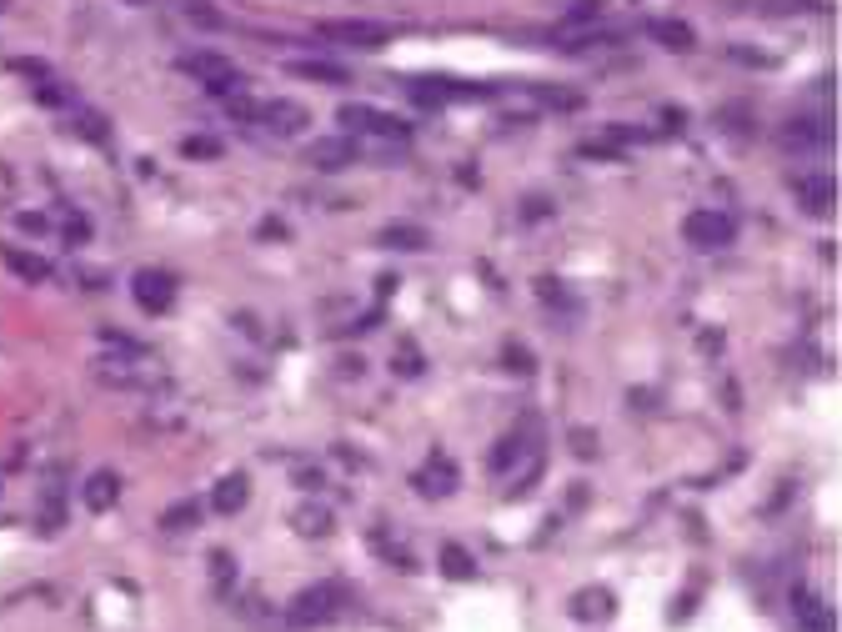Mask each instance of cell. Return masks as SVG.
Here are the masks:
<instances>
[{"label":"cell","instance_id":"cell-11","mask_svg":"<svg viewBox=\"0 0 842 632\" xmlns=\"http://www.w3.org/2000/svg\"><path fill=\"white\" fill-rule=\"evenodd\" d=\"M792 612H797L802 632H837V622H832V607H827L817 592H797V597H792Z\"/></svg>","mask_w":842,"mask_h":632},{"label":"cell","instance_id":"cell-2","mask_svg":"<svg viewBox=\"0 0 842 632\" xmlns=\"http://www.w3.org/2000/svg\"><path fill=\"white\" fill-rule=\"evenodd\" d=\"M186 76H196V81H206L216 96H236L241 91V71L226 61V56H216V51H186L181 61H176Z\"/></svg>","mask_w":842,"mask_h":632},{"label":"cell","instance_id":"cell-25","mask_svg":"<svg viewBox=\"0 0 842 632\" xmlns=\"http://www.w3.org/2000/svg\"><path fill=\"white\" fill-rule=\"evenodd\" d=\"M61 241H66V246H86V241H91V226H86V216H76V211H71V216L61 221Z\"/></svg>","mask_w":842,"mask_h":632},{"label":"cell","instance_id":"cell-13","mask_svg":"<svg viewBox=\"0 0 842 632\" xmlns=\"http://www.w3.org/2000/svg\"><path fill=\"white\" fill-rule=\"evenodd\" d=\"M311 161H316L321 171H341V166H351V161H356V141H351V136L316 141V146H311Z\"/></svg>","mask_w":842,"mask_h":632},{"label":"cell","instance_id":"cell-18","mask_svg":"<svg viewBox=\"0 0 842 632\" xmlns=\"http://www.w3.org/2000/svg\"><path fill=\"white\" fill-rule=\"evenodd\" d=\"M381 246H396V251H421V246H427V231L396 221V226H381Z\"/></svg>","mask_w":842,"mask_h":632},{"label":"cell","instance_id":"cell-30","mask_svg":"<svg viewBox=\"0 0 842 632\" xmlns=\"http://www.w3.org/2000/svg\"><path fill=\"white\" fill-rule=\"evenodd\" d=\"M396 372H401V377H416V372H421V362H416V352H411V347L401 352V362H396Z\"/></svg>","mask_w":842,"mask_h":632},{"label":"cell","instance_id":"cell-3","mask_svg":"<svg viewBox=\"0 0 842 632\" xmlns=\"http://www.w3.org/2000/svg\"><path fill=\"white\" fill-rule=\"evenodd\" d=\"M341 612V587H306L301 597H291V607H286V622L291 627H321V622H331Z\"/></svg>","mask_w":842,"mask_h":632},{"label":"cell","instance_id":"cell-22","mask_svg":"<svg viewBox=\"0 0 842 632\" xmlns=\"http://www.w3.org/2000/svg\"><path fill=\"white\" fill-rule=\"evenodd\" d=\"M296 532L301 537H326L331 532V512L326 507H301L296 512Z\"/></svg>","mask_w":842,"mask_h":632},{"label":"cell","instance_id":"cell-14","mask_svg":"<svg viewBox=\"0 0 842 632\" xmlns=\"http://www.w3.org/2000/svg\"><path fill=\"white\" fill-rule=\"evenodd\" d=\"M0 261H6L21 281H46L51 276V261L36 256V251H16V246H0Z\"/></svg>","mask_w":842,"mask_h":632},{"label":"cell","instance_id":"cell-31","mask_svg":"<svg viewBox=\"0 0 842 632\" xmlns=\"http://www.w3.org/2000/svg\"><path fill=\"white\" fill-rule=\"evenodd\" d=\"M261 236H266V241H286V226H281V221H261Z\"/></svg>","mask_w":842,"mask_h":632},{"label":"cell","instance_id":"cell-17","mask_svg":"<svg viewBox=\"0 0 842 632\" xmlns=\"http://www.w3.org/2000/svg\"><path fill=\"white\" fill-rule=\"evenodd\" d=\"M442 577H452V582H467V577H477V562H472V552H467V547H457V542H447V547H442Z\"/></svg>","mask_w":842,"mask_h":632},{"label":"cell","instance_id":"cell-7","mask_svg":"<svg viewBox=\"0 0 842 632\" xmlns=\"http://www.w3.org/2000/svg\"><path fill=\"white\" fill-rule=\"evenodd\" d=\"M251 121H261L271 136H301L311 116H306L296 101H266V106H256V111H251Z\"/></svg>","mask_w":842,"mask_h":632},{"label":"cell","instance_id":"cell-27","mask_svg":"<svg viewBox=\"0 0 842 632\" xmlns=\"http://www.w3.org/2000/svg\"><path fill=\"white\" fill-rule=\"evenodd\" d=\"M502 362H512V372H522V377L532 372V357H527V347H517V342L502 347Z\"/></svg>","mask_w":842,"mask_h":632},{"label":"cell","instance_id":"cell-26","mask_svg":"<svg viewBox=\"0 0 842 632\" xmlns=\"http://www.w3.org/2000/svg\"><path fill=\"white\" fill-rule=\"evenodd\" d=\"M211 577H216V587H226L236 577V557L231 552H211Z\"/></svg>","mask_w":842,"mask_h":632},{"label":"cell","instance_id":"cell-1","mask_svg":"<svg viewBox=\"0 0 842 632\" xmlns=\"http://www.w3.org/2000/svg\"><path fill=\"white\" fill-rule=\"evenodd\" d=\"M682 236H687V246L692 251H727L732 246V236H737V221L727 216V211H692L687 221H682Z\"/></svg>","mask_w":842,"mask_h":632},{"label":"cell","instance_id":"cell-12","mask_svg":"<svg viewBox=\"0 0 842 632\" xmlns=\"http://www.w3.org/2000/svg\"><path fill=\"white\" fill-rule=\"evenodd\" d=\"M246 502H251V477H246V472H231V477L216 487V497H211V507H216L221 517H236Z\"/></svg>","mask_w":842,"mask_h":632},{"label":"cell","instance_id":"cell-8","mask_svg":"<svg viewBox=\"0 0 842 632\" xmlns=\"http://www.w3.org/2000/svg\"><path fill=\"white\" fill-rule=\"evenodd\" d=\"M321 36H326V41H341V46H361V51H371V46H381V41H386V26H371V21H326V26H321Z\"/></svg>","mask_w":842,"mask_h":632},{"label":"cell","instance_id":"cell-21","mask_svg":"<svg viewBox=\"0 0 842 632\" xmlns=\"http://www.w3.org/2000/svg\"><path fill=\"white\" fill-rule=\"evenodd\" d=\"M652 36H657L667 51H692V26H682V21H657Z\"/></svg>","mask_w":842,"mask_h":632},{"label":"cell","instance_id":"cell-19","mask_svg":"<svg viewBox=\"0 0 842 632\" xmlns=\"http://www.w3.org/2000/svg\"><path fill=\"white\" fill-rule=\"evenodd\" d=\"M66 522V497H61V482L51 477L46 482V497H41V532H56Z\"/></svg>","mask_w":842,"mask_h":632},{"label":"cell","instance_id":"cell-33","mask_svg":"<svg viewBox=\"0 0 842 632\" xmlns=\"http://www.w3.org/2000/svg\"><path fill=\"white\" fill-rule=\"evenodd\" d=\"M296 482H301V487H321V472H316V467H311V472H296Z\"/></svg>","mask_w":842,"mask_h":632},{"label":"cell","instance_id":"cell-24","mask_svg":"<svg viewBox=\"0 0 842 632\" xmlns=\"http://www.w3.org/2000/svg\"><path fill=\"white\" fill-rule=\"evenodd\" d=\"M196 522H201V507H196V502H176V507L161 517L166 532H181V527H196Z\"/></svg>","mask_w":842,"mask_h":632},{"label":"cell","instance_id":"cell-4","mask_svg":"<svg viewBox=\"0 0 842 632\" xmlns=\"http://www.w3.org/2000/svg\"><path fill=\"white\" fill-rule=\"evenodd\" d=\"M336 116H341V136H391L396 146L406 141V126L381 116V111H371V106H341Z\"/></svg>","mask_w":842,"mask_h":632},{"label":"cell","instance_id":"cell-29","mask_svg":"<svg viewBox=\"0 0 842 632\" xmlns=\"http://www.w3.org/2000/svg\"><path fill=\"white\" fill-rule=\"evenodd\" d=\"M16 226H21V231H46V216H36V211H21V216H16Z\"/></svg>","mask_w":842,"mask_h":632},{"label":"cell","instance_id":"cell-16","mask_svg":"<svg viewBox=\"0 0 842 632\" xmlns=\"http://www.w3.org/2000/svg\"><path fill=\"white\" fill-rule=\"evenodd\" d=\"M121 502V477L116 472H96L91 482H86V507L91 512H111Z\"/></svg>","mask_w":842,"mask_h":632},{"label":"cell","instance_id":"cell-23","mask_svg":"<svg viewBox=\"0 0 842 632\" xmlns=\"http://www.w3.org/2000/svg\"><path fill=\"white\" fill-rule=\"evenodd\" d=\"M181 156H191V161H216V156H221V141H216V136H186V141H181Z\"/></svg>","mask_w":842,"mask_h":632},{"label":"cell","instance_id":"cell-34","mask_svg":"<svg viewBox=\"0 0 842 632\" xmlns=\"http://www.w3.org/2000/svg\"><path fill=\"white\" fill-rule=\"evenodd\" d=\"M126 6H151V0H126Z\"/></svg>","mask_w":842,"mask_h":632},{"label":"cell","instance_id":"cell-9","mask_svg":"<svg viewBox=\"0 0 842 632\" xmlns=\"http://www.w3.org/2000/svg\"><path fill=\"white\" fill-rule=\"evenodd\" d=\"M797 201H802L807 216H827L837 206V181L832 176H802L797 181Z\"/></svg>","mask_w":842,"mask_h":632},{"label":"cell","instance_id":"cell-15","mask_svg":"<svg viewBox=\"0 0 842 632\" xmlns=\"http://www.w3.org/2000/svg\"><path fill=\"white\" fill-rule=\"evenodd\" d=\"M416 492H427V497H452V492H457V472L437 457L432 467L416 472Z\"/></svg>","mask_w":842,"mask_h":632},{"label":"cell","instance_id":"cell-5","mask_svg":"<svg viewBox=\"0 0 842 632\" xmlns=\"http://www.w3.org/2000/svg\"><path fill=\"white\" fill-rule=\"evenodd\" d=\"M131 291H136V301H141V311H151V316H166L171 306H176V276L171 271H136V281H131Z\"/></svg>","mask_w":842,"mask_h":632},{"label":"cell","instance_id":"cell-10","mask_svg":"<svg viewBox=\"0 0 842 632\" xmlns=\"http://www.w3.org/2000/svg\"><path fill=\"white\" fill-rule=\"evenodd\" d=\"M617 612V597L607 592V587H582L577 597H572V617L577 622H607Z\"/></svg>","mask_w":842,"mask_h":632},{"label":"cell","instance_id":"cell-6","mask_svg":"<svg viewBox=\"0 0 842 632\" xmlns=\"http://www.w3.org/2000/svg\"><path fill=\"white\" fill-rule=\"evenodd\" d=\"M782 146L787 151H822V146H832V121H822V116H792L782 126Z\"/></svg>","mask_w":842,"mask_h":632},{"label":"cell","instance_id":"cell-20","mask_svg":"<svg viewBox=\"0 0 842 632\" xmlns=\"http://www.w3.org/2000/svg\"><path fill=\"white\" fill-rule=\"evenodd\" d=\"M291 76H306V81H321V86H341V81H351L341 66H326V61H296V66H291Z\"/></svg>","mask_w":842,"mask_h":632},{"label":"cell","instance_id":"cell-32","mask_svg":"<svg viewBox=\"0 0 842 632\" xmlns=\"http://www.w3.org/2000/svg\"><path fill=\"white\" fill-rule=\"evenodd\" d=\"M662 131H682V111H677V106L662 111Z\"/></svg>","mask_w":842,"mask_h":632},{"label":"cell","instance_id":"cell-28","mask_svg":"<svg viewBox=\"0 0 842 632\" xmlns=\"http://www.w3.org/2000/svg\"><path fill=\"white\" fill-rule=\"evenodd\" d=\"M11 71H16V76H31V81H46V76H51V71H46L41 61H16Z\"/></svg>","mask_w":842,"mask_h":632}]
</instances>
